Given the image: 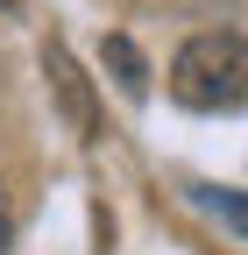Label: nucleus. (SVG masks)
Segmentation results:
<instances>
[{
  "mask_svg": "<svg viewBox=\"0 0 248 255\" xmlns=\"http://www.w3.org/2000/svg\"><path fill=\"white\" fill-rule=\"evenodd\" d=\"M7 241H14V220H7V199H0V255H7Z\"/></svg>",
  "mask_w": 248,
  "mask_h": 255,
  "instance_id": "obj_5",
  "label": "nucleus"
},
{
  "mask_svg": "<svg viewBox=\"0 0 248 255\" xmlns=\"http://www.w3.org/2000/svg\"><path fill=\"white\" fill-rule=\"evenodd\" d=\"M43 78H50V92H57V107H64V121L92 142V135H100V100H92V85H85V71H78V57H71L64 43H43Z\"/></svg>",
  "mask_w": 248,
  "mask_h": 255,
  "instance_id": "obj_2",
  "label": "nucleus"
},
{
  "mask_svg": "<svg viewBox=\"0 0 248 255\" xmlns=\"http://www.w3.org/2000/svg\"><path fill=\"white\" fill-rule=\"evenodd\" d=\"M0 7H21V0H0Z\"/></svg>",
  "mask_w": 248,
  "mask_h": 255,
  "instance_id": "obj_6",
  "label": "nucleus"
},
{
  "mask_svg": "<svg viewBox=\"0 0 248 255\" xmlns=\"http://www.w3.org/2000/svg\"><path fill=\"white\" fill-rule=\"evenodd\" d=\"M107 71H114V85L121 92H128V100H142V92H149V64H142V50L128 43V36H107Z\"/></svg>",
  "mask_w": 248,
  "mask_h": 255,
  "instance_id": "obj_3",
  "label": "nucleus"
},
{
  "mask_svg": "<svg viewBox=\"0 0 248 255\" xmlns=\"http://www.w3.org/2000/svg\"><path fill=\"white\" fill-rule=\"evenodd\" d=\"M170 100L192 114H234L248 107V36L206 28L170 57Z\"/></svg>",
  "mask_w": 248,
  "mask_h": 255,
  "instance_id": "obj_1",
  "label": "nucleus"
},
{
  "mask_svg": "<svg viewBox=\"0 0 248 255\" xmlns=\"http://www.w3.org/2000/svg\"><path fill=\"white\" fill-rule=\"evenodd\" d=\"M199 199H206L213 213H220V220H227V227H241V234H248V191H227V184H220V191H213V184H206V191H199Z\"/></svg>",
  "mask_w": 248,
  "mask_h": 255,
  "instance_id": "obj_4",
  "label": "nucleus"
}]
</instances>
